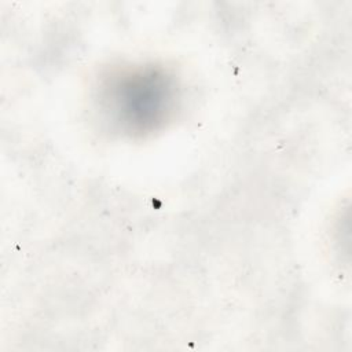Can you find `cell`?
Segmentation results:
<instances>
[{"label":"cell","mask_w":352,"mask_h":352,"mask_svg":"<svg viewBox=\"0 0 352 352\" xmlns=\"http://www.w3.org/2000/svg\"><path fill=\"white\" fill-rule=\"evenodd\" d=\"M110 118L128 132H150L162 124L175 104L170 77L154 67L116 73L103 87Z\"/></svg>","instance_id":"1"}]
</instances>
